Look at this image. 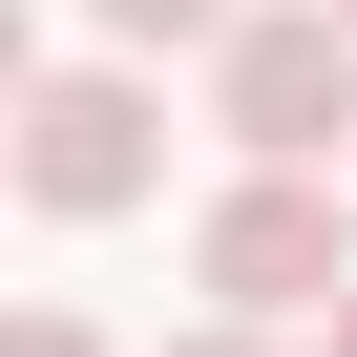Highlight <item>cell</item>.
<instances>
[{
  "label": "cell",
  "mask_w": 357,
  "mask_h": 357,
  "mask_svg": "<svg viewBox=\"0 0 357 357\" xmlns=\"http://www.w3.org/2000/svg\"><path fill=\"white\" fill-rule=\"evenodd\" d=\"M336 43H357V0H336Z\"/></svg>",
  "instance_id": "8"
},
{
  "label": "cell",
  "mask_w": 357,
  "mask_h": 357,
  "mask_svg": "<svg viewBox=\"0 0 357 357\" xmlns=\"http://www.w3.org/2000/svg\"><path fill=\"white\" fill-rule=\"evenodd\" d=\"M0 357H105V336H84V315H63V294H43V315H22V336H0Z\"/></svg>",
  "instance_id": "5"
},
{
  "label": "cell",
  "mask_w": 357,
  "mask_h": 357,
  "mask_svg": "<svg viewBox=\"0 0 357 357\" xmlns=\"http://www.w3.org/2000/svg\"><path fill=\"white\" fill-rule=\"evenodd\" d=\"M211 126H231L252 168H315V147L357 126V43H336V0H252V22L211 43Z\"/></svg>",
  "instance_id": "3"
},
{
  "label": "cell",
  "mask_w": 357,
  "mask_h": 357,
  "mask_svg": "<svg viewBox=\"0 0 357 357\" xmlns=\"http://www.w3.org/2000/svg\"><path fill=\"white\" fill-rule=\"evenodd\" d=\"M168 190V105L126 84V63H43L22 84V211L43 231H105V211H147Z\"/></svg>",
  "instance_id": "1"
},
{
  "label": "cell",
  "mask_w": 357,
  "mask_h": 357,
  "mask_svg": "<svg viewBox=\"0 0 357 357\" xmlns=\"http://www.w3.org/2000/svg\"><path fill=\"white\" fill-rule=\"evenodd\" d=\"M84 22H105V43H231L252 0H84Z\"/></svg>",
  "instance_id": "4"
},
{
  "label": "cell",
  "mask_w": 357,
  "mask_h": 357,
  "mask_svg": "<svg viewBox=\"0 0 357 357\" xmlns=\"http://www.w3.org/2000/svg\"><path fill=\"white\" fill-rule=\"evenodd\" d=\"M190 273H211V315H231V336H273V315H336V294H357V231H336L315 168H252V190H211Z\"/></svg>",
  "instance_id": "2"
},
{
  "label": "cell",
  "mask_w": 357,
  "mask_h": 357,
  "mask_svg": "<svg viewBox=\"0 0 357 357\" xmlns=\"http://www.w3.org/2000/svg\"><path fill=\"white\" fill-rule=\"evenodd\" d=\"M168 357H273V336H231V315H211V336H168Z\"/></svg>",
  "instance_id": "6"
},
{
  "label": "cell",
  "mask_w": 357,
  "mask_h": 357,
  "mask_svg": "<svg viewBox=\"0 0 357 357\" xmlns=\"http://www.w3.org/2000/svg\"><path fill=\"white\" fill-rule=\"evenodd\" d=\"M315 357H357V294H336V315H315Z\"/></svg>",
  "instance_id": "7"
}]
</instances>
